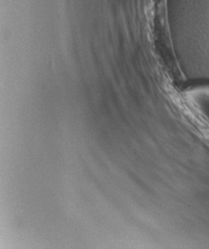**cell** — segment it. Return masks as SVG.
<instances>
[{"instance_id":"6da1fadb","label":"cell","mask_w":209,"mask_h":249,"mask_svg":"<svg viewBox=\"0 0 209 249\" xmlns=\"http://www.w3.org/2000/svg\"><path fill=\"white\" fill-rule=\"evenodd\" d=\"M184 95L188 111L199 126L209 133V85L190 88Z\"/></svg>"}]
</instances>
